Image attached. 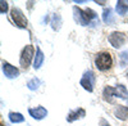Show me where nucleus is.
I'll use <instances>...</instances> for the list:
<instances>
[{
	"label": "nucleus",
	"instance_id": "6ab92c4d",
	"mask_svg": "<svg viewBox=\"0 0 128 126\" xmlns=\"http://www.w3.org/2000/svg\"><path fill=\"white\" fill-rule=\"evenodd\" d=\"M0 7H2V10H0V12H2V14H4L8 10V3L4 2V0H2V2H0Z\"/></svg>",
	"mask_w": 128,
	"mask_h": 126
},
{
	"label": "nucleus",
	"instance_id": "ddd939ff",
	"mask_svg": "<svg viewBox=\"0 0 128 126\" xmlns=\"http://www.w3.org/2000/svg\"><path fill=\"white\" fill-rule=\"evenodd\" d=\"M114 94H115V97H119L122 99L128 98V91H127V89L123 85H118V86H116L114 89Z\"/></svg>",
	"mask_w": 128,
	"mask_h": 126
},
{
	"label": "nucleus",
	"instance_id": "f8f14e48",
	"mask_svg": "<svg viewBox=\"0 0 128 126\" xmlns=\"http://www.w3.org/2000/svg\"><path fill=\"white\" fill-rule=\"evenodd\" d=\"M115 116L118 117L119 120H126L128 117V107L119 106L118 108L115 109Z\"/></svg>",
	"mask_w": 128,
	"mask_h": 126
},
{
	"label": "nucleus",
	"instance_id": "0eeeda50",
	"mask_svg": "<svg viewBox=\"0 0 128 126\" xmlns=\"http://www.w3.org/2000/svg\"><path fill=\"white\" fill-rule=\"evenodd\" d=\"M3 72L8 79H16L19 76V70L6 62H3Z\"/></svg>",
	"mask_w": 128,
	"mask_h": 126
},
{
	"label": "nucleus",
	"instance_id": "a211bd4d",
	"mask_svg": "<svg viewBox=\"0 0 128 126\" xmlns=\"http://www.w3.org/2000/svg\"><path fill=\"white\" fill-rule=\"evenodd\" d=\"M120 66L122 67L128 66V51H123L120 54Z\"/></svg>",
	"mask_w": 128,
	"mask_h": 126
},
{
	"label": "nucleus",
	"instance_id": "f03ea898",
	"mask_svg": "<svg viewBox=\"0 0 128 126\" xmlns=\"http://www.w3.org/2000/svg\"><path fill=\"white\" fill-rule=\"evenodd\" d=\"M10 17H12L13 19V22L17 27L19 28H26L27 27V23H28V21L26 18V16L23 14V12L20 9L18 8H13L12 10H10Z\"/></svg>",
	"mask_w": 128,
	"mask_h": 126
},
{
	"label": "nucleus",
	"instance_id": "9b49d317",
	"mask_svg": "<svg viewBox=\"0 0 128 126\" xmlns=\"http://www.w3.org/2000/svg\"><path fill=\"white\" fill-rule=\"evenodd\" d=\"M42 63H44V53L41 51L40 48H37L36 55H35V62H34V68L35 70H38L42 66Z\"/></svg>",
	"mask_w": 128,
	"mask_h": 126
},
{
	"label": "nucleus",
	"instance_id": "39448f33",
	"mask_svg": "<svg viewBox=\"0 0 128 126\" xmlns=\"http://www.w3.org/2000/svg\"><path fill=\"white\" fill-rule=\"evenodd\" d=\"M109 43L114 46V48H120L122 45H124L126 43V35L122 32H112L109 35Z\"/></svg>",
	"mask_w": 128,
	"mask_h": 126
},
{
	"label": "nucleus",
	"instance_id": "1a4fd4ad",
	"mask_svg": "<svg viewBox=\"0 0 128 126\" xmlns=\"http://www.w3.org/2000/svg\"><path fill=\"white\" fill-rule=\"evenodd\" d=\"M115 10L119 16H126V13L128 12V2H126V0H119V2H116Z\"/></svg>",
	"mask_w": 128,
	"mask_h": 126
},
{
	"label": "nucleus",
	"instance_id": "2eb2a0df",
	"mask_svg": "<svg viewBox=\"0 0 128 126\" xmlns=\"http://www.w3.org/2000/svg\"><path fill=\"white\" fill-rule=\"evenodd\" d=\"M9 120L12 122H14V123H18V122H23L24 117L20 113H18V112H10L9 113Z\"/></svg>",
	"mask_w": 128,
	"mask_h": 126
},
{
	"label": "nucleus",
	"instance_id": "7ed1b4c3",
	"mask_svg": "<svg viewBox=\"0 0 128 126\" xmlns=\"http://www.w3.org/2000/svg\"><path fill=\"white\" fill-rule=\"evenodd\" d=\"M34 54H35L34 46H32V45H26L23 48V50H22V54H20V59H19L20 66L27 70L28 66H30V63H31L32 57H34Z\"/></svg>",
	"mask_w": 128,
	"mask_h": 126
},
{
	"label": "nucleus",
	"instance_id": "f257e3e1",
	"mask_svg": "<svg viewBox=\"0 0 128 126\" xmlns=\"http://www.w3.org/2000/svg\"><path fill=\"white\" fill-rule=\"evenodd\" d=\"M95 65L98 67V70H100V71L109 70L113 65V58H112L110 53H108V51H101V53H99L96 55Z\"/></svg>",
	"mask_w": 128,
	"mask_h": 126
},
{
	"label": "nucleus",
	"instance_id": "f3484780",
	"mask_svg": "<svg viewBox=\"0 0 128 126\" xmlns=\"http://www.w3.org/2000/svg\"><path fill=\"white\" fill-rule=\"evenodd\" d=\"M40 84H41V81H40L38 79H32L31 81H28L27 86H28L30 90H36V89H38Z\"/></svg>",
	"mask_w": 128,
	"mask_h": 126
},
{
	"label": "nucleus",
	"instance_id": "423d86ee",
	"mask_svg": "<svg viewBox=\"0 0 128 126\" xmlns=\"http://www.w3.org/2000/svg\"><path fill=\"white\" fill-rule=\"evenodd\" d=\"M73 13H74V19H76V22L82 25V26H87L90 23V18L87 17L86 12H83V10H81L80 8L74 7L73 8Z\"/></svg>",
	"mask_w": 128,
	"mask_h": 126
},
{
	"label": "nucleus",
	"instance_id": "9d476101",
	"mask_svg": "<svg viewBox=\"0 0 128 126\" xmlns=\"http://www.w3.org/2000/svg\"><path fill=\"white\" fill-rule=\"evenodd\" d=\"M84 109H82V108H78L77 111H72L69 114H68V117H67V120L69 121V122H72V121H74V120H78V118H82V117H84Z\"/></svg>",
	"mask_w": 128,
	"mask_h": 126
},
{
	"label": "nucleus",
	"instance_id": "4468645a",
	"mask_svg": "<svg viewBox=\"0 0 128 126\" xmlns=\"http://www.w3.org/2000/svg\"><path fill=\"white\" fill-rule=\"evenodd\" d=\"M102 95H104V99H105V100L112 102V100H113V97H115V94H114V89H113V88H110V86H106V88L104 89Z\"/></svg>",
	"mask_w": 128,
	"mask_h": 126
},
{
	"label": "nucleus",
	"instance_id": "6e6552de",
	"mask_svg": "<svg viewBox=\"0 0 128 126\" xmlns=\"http://www.w3.org/2000/svg\"><path fill=\"white\" fill-rule=\"evenodd\" d=\"M28 113H30L35 120H42L44 117H46L48 111H46L44 107L38 106V107H36V108H30V109H28Z\"/></svg>",
	"mask_w": 128,
	"mask_h": 126
},
{
	"label": "nucleus",
	"instance_id": "dca6fc26",
	"mask_svg": "<svg viewBox=\"0 0 128 126\" xmlns=\"http://www.w3.org/2000/svg\"><path fill=\"white\" fill-rule=\"evenodd\" d=\"M102 19L105 23L110 25L113 22V16H112V9H106L104 10V14H102Z\"/></svg>",
	"mask_w": 128,
	"mask_h": 126
},
{
	"label": "nucleus",
	"instance_id": "20e7f679",
	"mask_svg": "<svg viewBox=\"0 0 128 126\" xmlns=\"http://www.w3.org/2000/svg\"><path fill=\"white\" fill-rule=\"evenodd\" d=\"M95 80H96L95 73L92 71H87V72H84L83 77L81 79V85L87 91H92L94 86H95Z\"/></svg>",
	"mask_w": 128,
	"mask_h": 126
}]
</instances>
